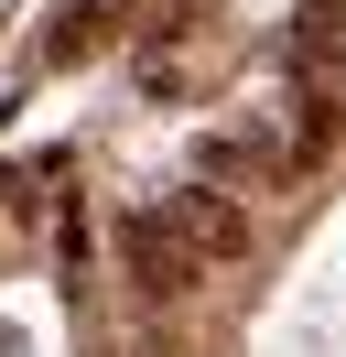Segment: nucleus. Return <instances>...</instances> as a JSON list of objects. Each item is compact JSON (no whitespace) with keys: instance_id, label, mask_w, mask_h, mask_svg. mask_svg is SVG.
<instances>
[{"instance_id":"nucleus-1","label":"nucleus","mask_w":346,"mask_h":357,"mask_svg":"<svg viewBox=\"0 0 346 357\" xmlns=\"http://www.w3.org/2000/svg\"><path fill=\"white\" fill-rule=\"evenodd\" d=\"M119 260H130V292H151V303H163V292H195V271H206L184 238H173L163 206H130L119 217Z\"/></svg>"},{"instance_id":"nucleus-4","label":"nucleus","mask_w":346,"mask_h":357,"mask_svg":"<svg viewBox=\"0 0 346 357\" xmlns=\"http://www.w3.org/2000/svg\"><path fill=\"white\" fill-rule=\"evenodd\" d=\"M336 33H346V0H303V33H292V54H303V66H324V54H336Z\"/></svg>"},{"instance_id":"nucleus-2","label":"nucleus","mask_w":346,"mask_h":357,"mask_svg":"<svg viewBox=\"0 0 346 357\" xmlns=\"http://www.w3.org/2000/svg\"><path fill=\"white\" fill-rule=\"evenodd\" d=\"M163 217H173V238H184L195 260H249V249H260L249 206H238V195H216V184H173V206H163Z\"/></svg>"},{"instance_id":"nucleus-5","label":"nucleus","mask_w":346,"mask_h":357,"mask_svg":"<svg viewBox=\"0 0 346 357\" xmlns=\"http://www.w3.org/2000/svg\"><path fill=\"white\" fill-rule=\"evenodd\" d=\"M141 357H173V347H141Z\"/></svg>"},{"instance_id":"nucleus-3","label":"nucleus","mask_w":346,"mask_h":357,"mask_svg":"<svg viewBox=\"0 0 346 357\" xmlns=\"http://www.w3.org/2000/svg\"><path fill=\"white\" fill-rule=\"evenodd\" d=\"M108 0H65L54 11V33H43V66H86V54H108Z\"/></svg>"}]
</instances>
